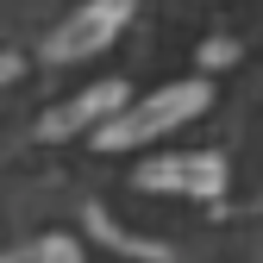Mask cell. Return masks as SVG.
Segmentation results:
<instances>
[{
	"instance_id": "cell-5",
	"label": "cell",
	"mask_w": 263,
	"mask_h": 263,
	"mask_svg": "<svg viewBox=\"0 0 263 263\" xmlns=\"http://www.w3.org/2000/svg\"><path fill=\"white\" fill-rule=\"evenodd\" d=\"M82 226H88V238H101L107 251H125V257H138V263H170V245H151V238H132L125 226L101 207V201H88L82 207Z\"/></svg>"
},
{
	"instance_id": "cell-1",
	"label": "cell",
	"mask_w": 263,
	"mask_h": 263,
	"mask_svg": "<svg viewBox=\"0 0 263 263\" xmlns=\"http://www.w3.org/2000/svg\"><path fill=\"white\" fill-rule=\"evenodd\" d=\"M201 107H207V88L201 82H170V88H157L151 101L113 113L101 132H94V144H101V151H138V144L163 138L170 125H182L188 113H201Z\"/></svg>"
},
{
	"instance_id": "cell-6",
	"label": "cell",
	"mask_w": 263,
	"mask_h": 263,
	"mask_svg": "<svg viewBox=\"0 0 263 263\" xmlns=\"http://www.w3.org/2000/svg\"><path fill=\"white\" fill-rule=\"evenodd\" d=\"M25 257H31V263H88V257H82V245H76V238H63V232H44Z\"/></svg>"
},
{
	"instance_id": "cell-4",
	"label": "cell",
	"mask_w": 263,
	"mask_h": 263,
	"mask_svg": "<svg viewBox=\"0 0 263 263\" xmlns=\"http://www.w3.org/2000/svg\"><path fill=\"white\" fill-rule=\"evenodd\" d=\"M144 188H182V194H213L219 188V163L213 157H151L138 170Z\"/></svg>"
},
{
	"instance_id": "cell-8",
	"label": "cell",
	"mask_w": 263,
	"mask_h": 263,
	"mask_svg": "<svg viewBox=\"0 0 263 263\" xmlns=\"http://www.w3.org/2000/svg\"><path fill=\"white\" fill-rule=\"evenodd\" d=\"M0 263H13V257H0Z\"/></svg>"
},
{
	"instance_id": "cell-3",
	"label": "cell",
	"mask_w": 263,
	"mask_h": 263,
	"mask_svg": "<svg viewBox=\"0 0 263 263\" xmlns=\"http://www.w3.org/2000/svg\"><path fill=\"white\" fill-rule=\"evenodd\" d=\"M132 107V88L119 82V76H101V82H88L82 94H69L63 107H50L44 119H38V138H82V132H101L113 113H125Z\"/></svg>"
},
{
	"instance_id": "cell-7",
	"label": "cell",
	"mask_w": 263,
	"mask_h": 263,
	"mask_svg": "<svg viewBox=\"0 0 263 263\" xmlns=\"http://www.w3.org/2000/svg\"><path fill=\"white\" fill-rule=\"evenodd\" d=\"M19 76H25V57H19V50H0V88L19 82Z\"/></svg>"
},
{
	"instance_id": "cell-2",
	"label": "cell",
	"mask_w": 263,
	"mask_h": 263,
	"mask_svg": "<svg viewBox=\"0 0 263 263\" xmlns=\"http://www.w3.org/2000/svg\"><path fill=\"white\" fill-rule=\"evenodd\" d=\"M132 7H138V0H82V7L44 38V63H82V57H101L119 31L132 25Z\"/></svg>"
}]
</instances>
